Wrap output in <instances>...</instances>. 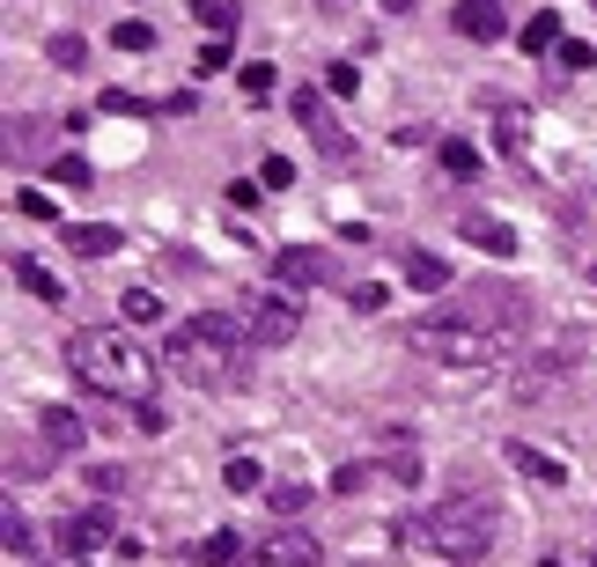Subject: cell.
<instances>
[{
    "label": "cell",
    "instance_id": "1",
    "mask_svg": "<svg viewBox=\"0 0 597 567\" xmlns=\"http://www.w3.org/2000/svg\"><path fill=\"white\" fill-rule=\"evenodd\" d=\"M67 369H75L89 391L141 405V398L155 391V369H163V362H155L133 332H119V324H81L75 340H67Z\"/></svg>",
    "mask_w": 597,
    "mask_h": 567
},
{
    "label": "cell",
    "instance_id": "2",
    "mask_svg": "<svg viewBox=\"0 0 597 567\" xmlns=\"http://www.w3.org/2000/svg\"><path fill=\"white\" fill-rule=\"evenodd\" d=\"M244 354H251L244 318H214V310H199V318H185L170 340H163V369L185 376V383H199V391H222L229 376L244 369Z\"/></svg>",
    "mask_w": 597,
    "mask_h": 567
},
{
    "label": "cell",
    "instance_id": "3",
    "mask_svg": "<svg viewBox=\"0 0 597 567\" xmlns=\"http://www.w3.org/2000/svg\"><path fill=\"white\" fill-rule=\"evenodd\" d=\"M398 538L421 545V553H435V560H487L501 538V509L495 501H479V493H457V501H435L428 516L398 523Z\"/></svg>",
    "mask_w": 597,
    "mask_h": 567
},
{
    "label": "cell",
    "instance_id": "4",
    "mask_svg": "<svg viewBox=\"0 0 597 567\" xmlns=\"http://www.w3.org/2000/svg\"><path fill=\"white\" fill-rule=\"evenodd\" d=\"M443 318L473 324V332H501V340H517L523 318H531V302H523V288H509V280H465V288L443 302Z\"/></svg>",
    "mask_w": 597,
    "mask_h": 567
},
{
    "label": "cell",
    "instance_id": "5",
    "mask_svg": "<svg viewBox=\"0 0 597 567\" xmlns=\"http://www.w3.org/2000/svg\"><path fill=\"white\" fill-rule=\"evenodd\" d=\"M406 346H413V354H435V362H457V369H479V362H501V354H509L501 332H473V324H457V318H421L406 332Z\"/></svg>",
    "mask_w": 597,
    "mask_h": 567
},
{
    "label": "cell",
    "instance_id": "6",
    "mask_svg": "<svg viewBox=\"0 0 597 567\" xmlns=\"http://www.w3.org/2000/svg\"><path fill=\"white\" fill-rule=\"evenodd\" d=\"M236 318H244V332H251V346H288L302 332V296L296 288H258V296L244 302V310H236Z\"/></svg>",
    "mask_w": 597,
    "mask_h": 567
},
{
    "label": "cell",
    "instance_id": "7",
    "mask_svg": "<svg viewBox=\"0 0 597 567\" xmlns=\"http://www.w3.org/2000/svg\"><path fill=\"white\" fill-rule=\"evenodd\" d=\"M318 560H324L318 531H266L251 545V567H318Z\"/></svg>",
    "mask_w": 597,
    "mask_h": 567
},
{
    "label": "cell",
    "instance_id": "8",
    "mask_svg": "<svg viewBox=\"0 0 597 567\" xmlns=\"http://www.w3.org/2000/svg\"><path fill=\"white\" fill-rule=\"evenodd\" d=\"M274 280L280 288H324V280H332V258H324L318 244H288L274 258Z\"/></svg>",
    "mask_w": 597,
    "mask_h": 567
},
{
    "label": "cell",
    "instance_id": "9",
    "mask_svg": "<svg viewBox=\"0 0 597 567\" xmlns=\"http://www.w3.org/2000/svg\"><path fill=\"white\" fill-rule=\"evenodd\" d=\"M52 538H59V553H97L103 538H111V516H103V509H75V516L67 523H52Z\"/></svg>",
    "mask_w": 597,
    "mask_h": 567
},
{
    "label": "cell",
    "instance_id": "10",
    "mask_svg": "<svg viewBox=\"0 0 597 567\" xmlns=\"http://www.w3.org/2000/svg\"><path fill=\"white\" fill-rule=\"evenodd\" d=\"M288 111H296V119H302V133H310V141H318V148L347 155V133H340V125H332V111H324V103H318V89H296V97H288Z\"/></svg>",
    "mask_w": 597,
    "mask_h": 567
},
{
    "label": "cell",
    "instance_id": "11",
    "mask_svg": "<svg viewBox=\"0 0 597 567\" xmlns=\"http://www.w3.org/2000/svg\"><path fill=\"white\" fill-rule=\"evenodd\" d=\"M37 435H45L59 457H75L81 449V413H67V405H37Z\"/></svg>",
    "mask_w": 597,
    "mask_h": 567
},
{
    "label": "cell",
    "instance_id": "12",
    "mask_svg": "<svg viewBox=\"0 0 597 567\" xmlns=\"http://www.w3.org/2000/svg\"><path fill=\"white\" fill-rule=\"evenodd\" d=\"M457 30L487 45V37H501V30H509V15H501V0H457Z\"/></svg>",
    "mask_w": 597,
    "mask_h": 567
},
{
    "label": "cell",
    "instance_id": "13",
    "mask_svg": "<svg viewBox=\"0 0 597 567\" xmlns=\"http://www.w3.org/2000/svg\"><path fill=\"white\" fill-rule=\"evenodd\" d=\"M119 244H125V236L111 222H75V229H67V251H75V258H111Z\"/></svg>",
    "mask_w": 597,
    "mask_h": 567
},
{
    "label": "cell",
    "instance_id": "14",
    "mask_svg": "<svg viewBox=\"0 0 597 567\" xmlns=\"http://www.w3.org/2000/svg\"><path fill=\"white\" fill-rule=\"evenodd\" d=\"M0 545H8V560H37V523H23L15 501L0 509Z\"/></svg>",
    "mask_w": 597,
    "mask_h": 567
},
{
    "label": "cell",
    "instance_id": "15",
    "mask_svg": "<svg viewBox=\"0 0 597 567\" xmlns=\"http://www.w3.org/2000/svg\"><path fill=\"white\" fill-rule=\"evenodd\" d=\"M509 465H517L523 479H539V487H561V479H568L561 457H546V449H531V443H509Z\"/></svg>",
    "mask_w": 597,
    "mask_h": 567
},
{
    "label": "cell",
    "instance_id": "16",
    "mask_svg": "<svg viewBox=\"0 0 597 567\" xmlns=\"http://www.w3.org/2000/svg\"><path fill=\"white\" fill-rule=\"evenodd\" d=\"M465 236H473L479 251H495V258H509V251H517V229L495 222V214H465Z\"/></svg>",
    "mask_w": 597,
    "mask_h": 567
},
{
    "label": "cell",
    "instance_id": "17",
    "mask_svg": "<svg viewBox=\"0 0 597 567\" xmlns=\"http://www.w3.org/2000/svg\"><path fill=\"white\" fill-rule=\"evenodd\" d=\"M8 273H15V288H23V296H37V302H67V288H59V280H52L37 258H15Z\"/></svg>",
    "mask_w": 597,
    "mask_h": 567
},
{
    "label": "cell",
    "instance_id": "18",
    "mask_svg": "<svg viewBox=\"0 0 597 567\" xmlns=\"http://www.w3.org/2000/svg\"><path fill=\"white\" fill-rule=\"evenodd\" d=\"M406 280H413L421 296H435V288H450V266L435 251H406Z\"/></svg>",
    "mask_w": 597,
    "mask_h": 567
},
{
    "label": "cell",
    "instance_id": "19",
    "mask_svg": "<svg viewBox=\"0 0 597 567\" xmlns=\"http://www.w3.org/2000/svg\"><path fill=\"white\" fill-rule=\"evenodd\" d=\"M495 133H501L509 155H523V141H531V111H523V103H495Z\"/></svg>",
    "mask_w": 597,
    "mask_h": 567
},
{
    "label": "cell",
    "instance_id": "20",
    "mask_svg": "<svg viewBox=\"0 0 597 567\" xmlns=\"http://www.w3.org/2000/svg\"><path fill=\"white\" fill-rule=\"evenodd\" d=\"M192 553H199V567H236L244 560V538H236V531H214V538H199Z\"/></svg>",
    "mask_w": 597,
    "mask_h": 567
},
{
    "label": "cell",
    "instance_id": "21",
    "mask_svg": "<svg viewBox=\"0 0 597 567\" xmlns=\"http://www.w3.org/2000/svg\"><path fill=\"white\" fill-rule=\"evenodd\" d=\"M553 45H561V15L546 8V15H531V23H523V52H553Z\"/></svg>",
    "mask_w": 597,
    "mask_h": 567
},
{
    "label": "cell",
    "instance_id": "22",
    "mask_svg": "<svg viewBox=\"0 0 597 567\" xmlns=\"http://www.w3.org/2000/svg\"><path fill=\"white\" fill-rule=\"evenodd\" d=\"M302 501H310V487H302V479H274V487H266V509H274V516H296Z\"/></svg>",
    "mask_w": 597,
    "mask_h": 567
},
{
    "label": "cell",
    "instance_id": "23",
    "mask_svg": "<svg viewBox=\"0 0 597 567\" xmlns=\"http://www.w3.org/2000/svg\"><path fill=\"white\" fill-rule=\"evenodd\" d=\"M119 310H125V324H155V318H163V296H148V288H125Z\"/></svg>",
    "mask_w": 597,
    "mask_h": 567
},
{
    "label": "cell",
    "instance_id": "24",
    "mask_svg": "<svg viewBox=\"0 0 597 567\" xmlns=\"http://www.w3.org/2000/svg\"><path fill=\"white\" fill-rule=\"evenodd\" d=\"M222 487H229V493H258V487H266V471L251 465V457H229V465H222Z\"/></svg>",
    "mask_w": 597,
    "mask_h": 567
},
{
    "label": "cell",
    "instance_id": "25",
    "mask_svg": "<svg viewBox=\"0 0 597 567\" xmlns=\"http://www.w3.org/2000/svg\"><path fill=\"white\" fill-rule=\"evenodd\" d=\"M111 45H119V52H155V23H141V15H125V23L111 30Z\"/></svg>",
    "mask_w": 597,
    "mask_h": 567
},
{
    "label": "cell",
    "instance_id": "26",
    "mask_svg": "<svg viewBox=\"0 0 597 567\" xmlns=\"http://www.w3.org/2000/svg\"><path fill=\"white\" fill-rule=\"evenodd\" d=\"M435 155H443V170H450V177H479V148H473V141H443Z\"/></svg>",
    "mask_w": 597,
    "mask_h": 567
},
{
    "label": "cell",
    "instance_id": "27",
    "mask_svg": "<svg viewBox=\"0 0 597 567\" xmlns=\"http://www.w3.org/2000/svg\"><path fill=\"white\" fill-rule=\"evenodd\" d=\"M192 15L214 30V37H229V30H236V0H192Z\"/></svg>",
    "mask_w": 597,
    "mask_h": 567
},
{
    "label": "cell",
    "instance_id": "28",
    "mask_svg": "<svg viewBox=\"0 0 597 567\" xmlns=\"http://www.w3.org/2000/svg\"><path fill=\"white\" fill-rule=\"evenodd\" d=\"M52 185H67V192H89V185H97V170H89L81 155H67V163H52Z\"/></svg>",
    "mask_w": 597,
    "mask_h": 567
},
{
    "label": "cell",
    "instance_id": "29",
    "mask_svg": "<svg viewBox=\"0 0 597 567\" xmlns=\"http://www.w3.org/2000/svg\"><path fill=\"white\" fill-rule=\"evenodd\" d=\"M324 89H332V97H354V89H362V67H354V59H332V67H324Z\"/></svg>",
    "mask_w": 597,
    "mask_h": 567
},
{
    "label": "cell",
    "instance_id": "30",
    "mask_svg": "<svg viewBox=\"0 0 597 567\" xmlns=\"http://www.w3.org/2000/svg\"><path fill=\"white\" fill-rule=\"evenodd\" d=\"M52 67H67V75H75V67H81V59H89V45H81V37H67V30H59V37H52Z\"/></svg>",
    "mask_w": 597,
    "mask_h": 567
},
{
    "label": "cell",
    "instance_id": "31",
    "mask_svg": "<svg viewBox=\"0 0 597 567\" xmlns=\"http://www.w3.org/2000/svg\"><path fill=\"white\" fill-rule=\"evenodd\" d=\"M192 67H199V81H207V75H229V37H207Z\"/></svg>",
    "mask_w": 597,
    "mask_h": 567
},
{
    "label": "cell",
    "instance_id": "32",
    "mask_svg": "<svg viewBox=\"0 0 597 567\" xmlns=\"http://www.w3.org/2000/svg\"><path fill=\"white\" fill-rule=\"evenodd\" d=\"M258 185H266V192H288V185H296V163H288V155H266Z\"/></svg>",
    "mask_w": 597,
    "mask_h": 567
},
{
    "label": "cell",
    "instance_id": "33",
    "mask_svg": "<svg viewBox=\"0 0 597 567\" xmlns=\"http://www.w3.org/2000/svg\"><path fill=\"white\" fill-rule=\"evenodd\" d=\"M8 471H15V479H45V457L23 449V443H8Z\"/></svg>",
    "mask_w": 597,
    "mask_h": 567
},
{
    "label": "cell",
    "instance_id": "34",
    "mask_svg": "<svg viewBox=\"0 0 597 567\" xmlns=\"http://www.w3.org/2000/svg\"><path fill=\"white\" fill-rule=\"evenodd\" d=\"M236 89H244V97L258 103L266 89H274V67H266V59H258V67H244V75H236Z\"/></svg>",
    "mask_w": 597,
    "mask_h": 567
},
{
    "label": "cell",
    "instance_id": "35",
    "mask_svg": "<svg viewBox=\"0 0 597 567\" xmlns=\"http://www.w3.org/2000/svg\"><path fill=\"white\" fill-rule=\"evenodd\" d=\"M384 296H391L384 280H354V288H347V302H354V310H384Z\"/></svg>",
    "mask_w": 597,
    "mask_h": 567
},
{
    "label": "cell",
    "instance_id": "36",
    "mask_svg": "<svg viewBox=\"0 0 597 567\" xmlns=\"http://www.w3.org/2000/svg\"><path fill=\"white\" fill-rule=\"evenodd\" d=\"M15 214L23 222H52V192H15Z\"/></svg>",
    "mask_w": 597,
    "mask_h": 567
},
{
    "label": "cell",
    "instance_id": "37",
    "mask_svg": "<svg viewBox=\"0 0 597 567\" xmlns=\"http://www.w3.org/2000/svg\"><path fill=\"white\" fill-rule=\"evenodd\" d=\"M561 67H568V75H583V67H597V52L575 45V37H561Z\"/></svg>",
    "mask_w": 597,
    "mask_h": 567
},
{
    "label": "cell",
    "instance_id": "38",
    "mask_svg": "<svg viewBox=\"0 0 597 567\" xmlns=\"http://www.w3.org/2000/svg\"><path fill=\"white\" fill-rule=\"evenodd\" d=\"M369 471H376V465H340V471H332V487H340V493H362V487H369Z\"/></svg>",
    "mask_w": 597,
    "mask_h": 567
},
{
    "label": "cell",
    "instance_id": "39",
    "mask_svg": "<svg viewBox=\"0 0 597 567\" xmlns=\"http://www.w3.org/2000/svg\"><path fill=\"white\" fill-rule=\"evenodd\" d=\"M133 427H141V435H163V405L141 398V405H133Z\"/></svg>",
    "mask_w": 597,
    "mask_h": 567
},
{
    "label": "cell",
    "instance_id": "40",
    "mask_svg": "<svg viewBox=\"0 0 597 567\" xmlns=\"http://www.w3.org/2000/svg\"><path fill=\"white\" fill-rule=\"evenodd\" d=\"M119 479H125L119 465H97V471H89V487H97V493H119Z\"/></svg>",
    "mask_w": 597,
    "mask_h": 567
},
{
    "label": "cell",
    "instance_id": "41",
    "mask_svg": "<svg viewBox=\"0 0 597 567\" xmlns=\"http://www.w3.org/2000/svg\"><path fill=\"white\" fill-rule=\"evenodd\" d=\"M384 8H391V15H413V8H421V0H384Z\"/></svg>",
    "mask_w": 597,
    "mask_h": 567
},
{
    "label": "cell",
    "instance_id": "42",
    "mask_svg": "<svg viewBox=\"0 0 597 567\" xmlns=\"http://www.w3.org/2000/svg\"><path fill=\"white\" fill-rule=\"evenodd\" d=\"M318 8H347V0H318Z\"/></svg>",
    "mask_w": 597,
    "mask_h": 567
},
{
    "label": "cell",
    "instance_id": "43",
    "mask_svg": "<svg viewBox=\"0 0 597 567\" xmlns=\"http://www.w3.org/2000/svg\"><path fill=\"white\" fill-rule=\"evenodd\" d=\"M539 567H561V560H553V553H546V560H539Z\"/></svg>",
    "mask_w": 597,
    "mask_h": 567
},
{
    "label": "cell",
    "instance_id": "44",
    "mask_svg": "<svg viewBox=\"0 0 597 567\" xmlns=\"http://www.w3.org/2000/svg\"><path fill=\"white\" fill-rule=\"evenodd\" d=\"M590 567H597V545H590Z\"/></svg>",
    "mask_w": 597,
    "mask_h": 567
}]
</instances>
